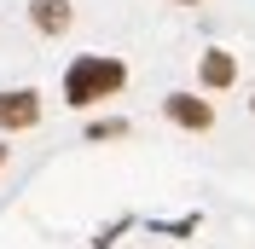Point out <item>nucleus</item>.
I'll list each match as a JSON object with an SVG mask.
<instances>
[{
    "mask_svg": "<svg viewBox=\"0 0 255 249\" xmlns=\"http://www.w3.org/2000/svg\"><path fill=\"white\" fill-rule=\"evenodd\" d=\"M122 81H128L122 58H111V52H81V58H70V70H64V105L87 110V105H99V99L122 93Z\"/></svg>",
    "mask_w": 255,
    "mask_h": 249,
    "instance_id": "obj_1",
    "label": "nucleus"
},
{
    "mask_svg": "<svg viewBox=\"0 0 255 249\" xmlns=\"http://www.w3.org/2000/svg\"><path fill=\"white\" fill-rule=\"evenodd\" d=\"M41 122V93L35 87H12L0 93V133H23V127Z\"/></svg>",
    "mask_w": 255,
    "mask_h": 249,
    "instance_id": "obj_2",
    "label": "nucleus"
},
{
    "mask_svg": "<svg viewBox=\"0 0 255 249\" xmlns=\"http://www.w3.org/2000/svg\"><path fill=\"white\" fill-rule=\"evenodd\" d=\"M162 110H168V122L186 127V133H203V127L215 122V105L197 99V93H168V99H162Z\"/></svg>",
    "mask_w": 255,
    "mask_h": 249,
    "instance_id": "obj_3",
    "label": "nucleus"
},
{
    "mask_svg": "<svg viewBox=\"0 0 255 249\" xmlns=\"http://www.w3.org/2000/svg\"><path fill=\"white\" fill-rule=\"evenodd\" d=\"M29 23L58 41V35L70 29V0H29Z\"/></svg>",
    "mask_w": 255,
    "mask_h": 249,
    "instance_id": "obj_4",
    "label": "nucleus"
},
{
    "mask_svg": "<svg viewBox=\"0 0 255 249\" xmlns=\"http://www.w3.org/2000/svg\"><path fill=\"white\" fill-rule=\"evenodd\" d=\"M232 76H238V64H232V52H221V47H209L203 52V87H232Z\"/></svg>",
    "mask_w": 255,
    "mask_h": 249,
    "instance_id": "obj_5",
    "label": "nucleus"
},
{
    "mask_svg": "<svg viewBox=\"0 0 255 249\" xmlns=\"http://www.w3.org/2000/svg\"><path fill=\"white\" fill-rule=\"evenodd\" d=\"M122 133H128V122H116V116L111 122H87V139H122Z\"/></svg>",
    "mask_w": 255,
    "mask_h": 249,
    "instance_id": "obj_6",
    "label": "nucleus"
},
{
    "mask_svg": "<svg viewBox=\"0 0 255 249\" xmlns=\"http://www.w3.org/2000/svg\"><path fill=\"white\" fill-rule=\"evenodd\" d=\"M6 156H12V145H6V139H0V162H6Z\"/></svg>",
    "mask_w": 255,
    "mask_h": 249,
    "instance_id": "obj_7",
    "label": "nucleus"
},
{
    "mask_svg": "<svg viewBox=\"0 0 255 249\" xmlns=\"http://www.w3.org/2000/svg\"><path fill=\"white\" fill-rule=\"evenodd\" d=\"M180 6H197V0H180Z\"/></svg>",
    "mask_w": 255,
    "mask_h": 249,
    "instance_id": "obj_8",
    "label": "nucleus"
},
{
    "mask_svg": "<svg viewBox=\"0 0 255 249\" xmlns=\"http://www.w3.org/2000/svg\"><path fill=\"white\" fill-rule=\"evenodd\" d=\"M250 110H255V99H250Z\"/></svg>",
    "mask_w": 255,
    "mask_h": 249,
    "instance_id": "obj_9",
    "label": "nucleus"
}]
</instances>
